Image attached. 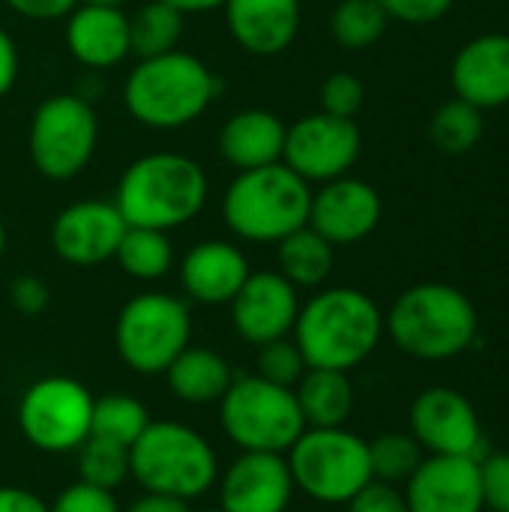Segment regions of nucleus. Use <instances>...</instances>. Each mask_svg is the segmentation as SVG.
<instances>
[{
  "instance_id": "f257e3e1",
  "label": "nucleus",
  "mask_w": 509,
  "mask_h": 512,
  "mask_svg": "<svg viewBox=\"0 0 509 512\" xmlns=\"http://www.w3.org/2000/svg\"><path fill=\"white\" fill-rule=\"evenodd\" d=\"M291 339L309 369L351 372L366 363L384 339V312L360 288H318L300 303Z\"/></svg>"
},
{
  "instance_id": "f03ea898",
  "label": "nucleus",
  "mask_w": 509,
  "mask_h": 512,
  "mask_svg": "<svg viewBox=\"0 0 509 512\" xmlns=\"http://www.w3.org/2000/svg\"><path fill=\"white\" fill-rule=\"evenodd\" d=\"M210 180L198 159L174 150H153L129 162L114 189V207L135 228L177 231L201 216Z\"/></svg>"
},
{
  "instance_id": "7ed1b4c3",
  "label": "nucleus",
  "mask_w": 509,
  "mask_h": 512,
  "mask_svg": "<svg viewBox=\"0 0 509 512\" xmlns=\"http://www.w3.org/2000/svg\"><path fill=\"white\" fill-rule=\"evenodd\" d=\"M393 345L423 363H444L465 354L480 333L474 300L447 282H417L405 288L384 315Z\"/></svg>"
},
{
  "instance_id": "20e7f679",
  "label": "nucleus",
  "mask_w": 509,
  "mask_h": 512,
  "mask_svg": "<svg viewBox=\"0 0 509 512\" xmlns=\"http://www.w3.org/2000/svg\"><path fill=\"white\" fill-rule=\"evenodd\" d=\"M219 93L213 69L189 54L168 51L141 57L123 84V105L135 123L159 132H174L195 123Z\"/></svg>"
},
{
  "instance_id": "39448f33",
  "label": "nucleus",
  "mask_w": 509,
  "mask_h": 512,
  "mask_svg": "<svg viewBox=\"0 0 509 512\" xmlns=\"http://www.w3.org/2000/svg\"><path fill=\"white\" fill-rule=\"evenodd\" d=\"M312 186L285 162L237 171L222 195V219L237 240L279 243L309 225Z\"/></svg>"
},
{
  "instance_id": "423d86ee",
  "label": "nucleus",
  "mask_w": 509,
  "mask_h": 512,
  "mask_svg": "<svg viewBox=\"0 0 509 512\" xmlns=\"http://www.w3.org/2000/svg\"><path fill=\"white\" fill-rule=\"evenodd\" d=\"M129 477L144 492L192 501L210 492L219 480L213 444L192 426L174 420H150L129 447Z\"/></svg>"
},
{
  "instance_id": "0eeeda50",
  "label": "nucleus",
  "mask_w": 509,
  "mask_h": 512,
  "mask_svg": "<svg viewBox=\"0 0 509 512\" xmlns=\"http://www.w3.org/2000/svg\"><path fill=\"white\" fill-rule=\"evenodd\" d=\"M294 489L324 507H345L372 483L369 441L345 426L306 429L285 453Z\"/></svg>"
},
{
  "instance_id": "6e6552de",
  "label": "nucleus",
  "mask_w": 509,
  "mask_h": 512,
  "mask_svg": "<svg viewBox=\"0 0 509 512\" xmlns=\"http://www.w3.org/2000/svg\"><path fill=\"white\" fill-rule=\"evenodd\" d=\"M219 420L240 453H288L306 432L297 396L291 387L270 384L264 378L240 375L219 399Z\"/></svg>"
},
{
  "instance_id": "1a4fd4ad",
  "label": "nucleus",
  "mask_w": 509,
  "mask_h": 512,
  "mask_svg": "<svg viewBox=\"0 0 509 512\" xmlns=\"http://www.w3.org/2000/svg\"><path fill=\"white\" fill-rule=\"evenodd\" d=\"M186 345H192V312L183 297L144 291L117 315L114 348L138 375H165Z\"/></svg>"
},
{
  "instance_id": "9d476101",
  "label": "nucleus",
  "mask_w": 509,
  "mask_h": 512,
  "mask_svg": "<svg viewBox=\"0 0 509 512\" xmlns=\"http://www.w3.org/2000/svg\"><path fill=\"white\" fill-rule=\"evenodd\" d=\"M99 120L81 93H54L30 117L27 153L33 168L54 183L75 180L96 156Z\"/></svg>"
},
{
  "instance_id": "9b49d317",
  "label": "nucleus",
  "mask_w": 509,
  "mask_h": 512,
  "mask_svg": "<svg viewBox=\"0 0 509 512\" xmlns=\"http://www.w3.org/2000/svg\"><path fill=\"white\" fill-rule=\"evenodd\" d=\"M93 393L66 375L33 381L18 402V429L39 453H75L90 438Z\"/></svg>"
},
{
  "instance_id": "f8f14e48",
  "label": "nucleus",
  "mask_w": 509,
  "mask_h": 512,
  "mask_svg": "<svg viewBox=\"0 0 509 512\" xmlns=\"http://www.w3.org/2000/svg\"><path fill=\"white\" fill-rule=\"evenodd\" d=\"M363 150L360 126L348 117H333L327 111H312L294 120L285 132L282 162L312 183H330L351 174Z\"/></svg>"
},
{
  "instance_id": "ddd939ff",
  "label": "nucleus",
  "mask_w": 509,
  "mask_h": 512,
  "mask_svg": "<svg viewBox=\"0 0 509 512\" xmlns=\"http://www.w3.org/2000/svg\"><path fill=\"white\" fill-rule=\"evenodd\" d=\"M408 426L426 456H483V423L471 399L453 387H429L417 393Z\"/></svg>"
},
{
  "instance_id": "4468645a",
  "label": "nucleus",
  "mask_w": 509,
  "mask_h": 512,
  "mask_svg": "<svg viewBox=\"0 0 509 512\" xmlns=\"http://www.w3.org/2000/svg\"><path fill=\"white\" fill-rule=\"evenodd\" d=\"M126 219L114 201L84 198L66 204L51 222V249L72 267H96L117 255L126 234Z\"/></svg>"
},
{
  "instance_id": "2eb2a0df",
  "label": "nucleus",
  "mask_w": 509,
  "mask_h": 512,
  "mask_svg": "<svg viewBox=\"0 0 509 512\" xmlns=\"http://www.w3.org/2000/svg\"><path fill=\"white\" fill-rule=\"evenodd\" d=\"M384 216L378 189L360 177H336L312 192L309 228L333 246H354L366 240Z\"/></svg>"
},
{
  "instance_id": "dca6fc26",
  "label": "nucleus",
  "mask_w": 509,
  "mask_h": 512,
  "mask_svg": "<svg viewBox=\"0 0 509 512\" xmlns=\"http://www.w3.org/2000/svg\"><path fill=\"white\" fill-rule=\"evenodd\" d=\"M228 306L234 333L261 348L273 339L291 336L300 312V291L279 270H258L249 273Z\"/></svg>"
},
{
  "instance_id": "f3484780",
  "label": "nucleus",
  "mask_w": 509,
  "mask_h": 512,
  "mask_svg": "<svg viewBox=\"0 0 509 512\" xmlns=\"http://www.w3.org/2000/svg\"><path fill=\"white\" fill-rule=\"evenodd\" d=\"M408 512H483L480 459L426 456L402 486Z\"/></svg>"
},
{
  "instance_id": "a211bd4d",
  "label": "nucleus",
  "mask_w": 509,
  "mask_h": 512,
  "mask_svg": "<svg viewBox=\"0 0 509 512\" xmlns=\"http://www.w3.org/2000/svg\"><path fill=\"white\" fill-rule=\"evenodd\" d=\"M294 480L282 453H240L219 477L225 512H288Z\"/></svg>"
},
{
  "instance_id": "6ab92c4d",
  "label": "nucleus",
  "mask_w": 509,
  "mask_h": 512,
  "mask_svg": "<svg viewBox=\"0 0 509 512\" xmlns=\"http://www.w3.org/2000/svg\"><path fill=\"white\" fill-rule=\"evenodd\" d=\"M456 99L480 111L509 105V33H480L468 39L450 66Z\"/></svg>"
},
{
  "instance_id": "aec40b11",
  "label": "nucleus",
  "mask_w": 509,
  "mask_h": 512,
  "mask_svg": "<svg viewBox=\"0 0 509 512\" xmlns=\"http://www.w3.org/2000/svg\"><path fill=\"white\" fill-rule=\"evenodd\" d=\"M231 39L255 57L288 51L300 33V0H225L222 6Z\"/></svg>"
},
{
  "instance_id": "412c9836",
  "label": "nucleus",
  "mask_w": 509,
  "mask_h": 512,
  "mask_svg": "<svg viewBox=\"0 0 509 512\" xmlns=\"http://www.w3.org/2000/svg\"><path fill=\"white\" fill-rule=\"evenodd\" d=\"M249 258L228 240H201L180 261V288L189 303L222 306L249 279Z\"/></svg>"
},
{
  "instance_id": "4be33fe9",
  "label": "nucleus",
  "mask_w": 509,
  "mask_h": 512,
  "mask_svg": "<svg viewBox=\"0 0 509 512\" xmlns=\"http://www.w3.org/2000/svg\"><path fill=\"white\" fill-rule=\"evenodd\" d=\"M63 21H66L63 27L66 51L72 54L75 63H81L90 72L114 69L132 54L129 15L123 9L78 3Z\"/></svg>"
},
{
  "instance_id": "5701e85b",
  "label": "nucleus",
  "mask_w": 509,
  "mask_h": 512,
  "mask_svg": "<svg viewBox=\"0 0 509 512\" xmlns=\"http://www.w3.org/2000/svg\"><path fill=\"white\" fill-rule=\"evenodd\" d=\"M285 132L288 126L282 123L279 114L267 108H243L222 123L216 147H219V156L234 171H252V168L282 162Z\"/></svg>"
},
{
  "instance_id": "b1692460",
  "label": "nucleus",
  "mask_w": 509,
  "mask_h": 512,
  "mask_svg": "<svg viewBox=\"0 0 509 512\" xmlns=\"http://www.w3.org/2000/svg\"><path fill=\"white\" fill-rule=\"evenodd\" d=\"M171 393L183 405H219L225 390L234 381L228 360L204 345H186L177 360L165 369Z\"/></svg>"
},
{
  "instance_id": "393cba45",
  "label": "nucleus",
  "mask_w": 509,
  "mask_h": 512,
  "mask_svg": "<svg viewBox=\"0 0 509 512\" xmlns=\"http://www.w3.org/2000/svg\"><path fill=\"white\" fill-rule=\"evenodd\" d=\"M306 429H336L345 426L354 411V384L348 372L336 369H306L294 387Z\"/></svg>"
},
{
  "instance_id": "a878e982",
  "label": "nucleus",
  "mask_w": 509,
  "mask_h": 512,
  "mask_svg": "<svg viewBox=\"0 0 509 512\" xmlns=\"http://www.w3.org/2000/svg\"><path fill=\"white\" fill-rule=\"evenodd\" d=\"M276 261H279V273L300 291V288H324V282L333 273L336 264V246L327 243L318 231H312L309 225L297 228L294 234H288L285 240L276 243Z\"/></svg>"
},
{
  "instance_id": "bb28decb",
  "label": "nucleus",
  "mask_w": 509,
  "mask_h": 512,
  "mask_svg": "<svg viewBox=\"0 0 509 512\" xmlns=\"http://www.w3.org/2000/svg\"><path fill=\"white\" fill-rule=\"evenodd\" d=\"M114 261L135 282H159L174 267V243L165 231L129 225L117 246Z\"/></svg>"
},
{
  "instance_id": "cd10ccee",
  "label": "nucleus",
  "mask_w": 509,
  "mask_h": 512,
  "mask_svg": "<svg viewBox=\"0 0 509 512\" xmlns=\"http://www.w3.org/2000/svg\"><path fill=\"white\" fill-rule=\"evenodd\" d=\"M183 12L162 0H147L129 15V48L132 54L141 57H156L168 54L180 45L183 36Z\"/></svg>"
},
{
  "instance_id": "c85d7f7f",
  "label": "nucleus",
  "mask_w": 509,
  "mask_h": 512,
  "mask_svg": "<svg viewBox=\"0 0 509 512\" xmlns=\"http://www.w3.org/2000/svg\"><path fill=\"white\" fill-rule=\"evenodd\" d=\"M147 426H150V411L141 399L129 393H108L102 399H93L90 435L114 441L129 450Z\"/></svg>"
},
{
  "instance_id": "c756f323",
  "label": "nucleus",
  "mask_w": 509,
  "mask_h": 512,
  "mask_svg": "<svg viewBox=\"0 0 509 512\" xmlns=\"http://www.w3.org/2000/svg\"><path fill=\"white\" fill-rule=\"evenodd\" d=\"M387 12L378 0H339L330 15L333 39L348 51H366L387 33Z\"/></svg>"
},
{
  "instance_id": "7c9ffc66",
  "label": "nucleus",
  "mask_w": 509,
  "mask_h": 512,
  "mask_svg": "<svg viewBox=\"0 0 509 512\" xmlns=\"http://www.w3.org/2000/svg\"><path fill=\"white\" fill-rule=\"evenodd\" d=\"M483 111L474 108L471 102H462V99H450L444 102L435 117H432V141L441 153H450V156H462V153H471L480 138H483Z\"/></svg>"
},
{
  "instance_id": "2f4dec72",
  "label": "nucleus",
  "mask_w": 509,
  "mask_h": 512,
  "mask_svg": "<svg viewBox=\"0 0 509 512\" xmlns=\"http://www.w3.org/2000/svg\"><path fill=\"white\" fill-rule=\"evenodd\" d=\"M423 459H426V453L411 432H387V435H378L375 441H369L372 480H378V483L405 486Z\"/></svg>"
},
{
  "instance_id": "473e14b6",
  "label": "nucleus",
  "mask_w": 509,
  "mask_h": 512,
  "mask_svg": "<svg viewBox=\"0 0 509 512\" xmlns=\"http://www.w3.org/2000/svg\"><path fill=\"white\" fill-rule=\"evenodd\" d=\"M75 453H78L81 483L114 492L117 486H123L129 480V450L126 447L90 435Z\"/></svg>"
},
{
  "instance_id": "72a5a7b5",
  "label": "nucleus",
  "mask_w": 509,
  "mask_h": 512,
  "mask_svg": "<svg viewBox=\"0 0 509 512\" xmlns=\"http://www.w3.org/2000/svg\"><path fill=\"white\" fill-rule=\"evenodd\" d=\"M306 357L303 351L297 348V342L291 336L285 339H273L267 345L258 348V357H255V375L270 381V384H279V387H297V381L306 375Z\"/></svg>"
},
{
  "instance_id": "f704fd0d",
  "label": "nucleus",
  "mask_w": 509,
  "mask_h": 512,
  "mask_svg": "<svg viewBox=\"0 0 509 512\" xmlns=\"http://www.w3.org/2000/svg\"><path fill=\"white\" fill-rule=\"evenodd\" d=\"M366 102V87L354 72H333L321 84V111L354 120Z\"/></svg>"
},
{
  "instance_id": "c9c22d12",
  "label": "nucleus",
  "mask_w": 509,
  "mask_h": 512,
  "mask_svg": "<svg viewBox=\"0 0 509 512\" xmlns=\"http://www.w3.org/2000/svg\"><path fill=\"white\" fill-rule=\"evenodd\" d=\"M48 510L51 512H123L120 510V504H117V498H114V492H108V489H96V486H87V483H72V486H66L57 498H54V504H48Z\"/></svg>"
},
{
  "instance_id": "e433bc0d",
  "label": "nucleus",
  "mask_w": 509,
  "mask_h": 512,
  "mask_svg": "<svg viewBox=\"0 0 509 512\" xmlns=\"http://www.w3.org/2000/svg\"><path fill=\"white\" fill-rule=\"evenodd\" d=\"M480 483L486 510L509 512V453L480 456Z\"/></svg>"
},
{
  "instance_id": "4c0bfd02",
  "label": "nucleus",
  "mask_w": 509,
  "mask_h": 512,
  "mask_svg": "<svg viewBox=\"0 0 509 512\" xmlns=\"http://www.w3.org/2000/svg\"><path fill=\"white\" fill-rule=\"evenodd\" d=\"M387 12L390 21H402V24H435L441 21L456 0H378Z\"/></svg>"
},
{
  "instance_id": "58836bf2",
  "label": "nucleus",
  "mask_w": 509,
  "mask_h": 512,
  "mask_svg": "<svg viewBox=\"0 0 509 512\" xmlns=\"http://www.w3.org/2000/svg\"><path fill=\"white\" fill-rule=\"evenodd\" d=\"M345 507L348 512H408L402 489L390 486V483H378V480H372L366 489H360Z\"/></svg>"
},
{
  "instance_id": "ea45409f",
  "label": "nucleus",
  "mask_w": 509,
  "mask_h": 512,
  "mask_svg": "<svg viewBox=\"0 0 509 512\" xmlns=\"http://www.w3.org/2000/svg\"><path fill=\"white\" fill-rule=\"evenodd\" d=\"M9 300L21 315H42L48 309V303H51V291H48L45 279H39L33 273H24V276L12 279Z\"/></svg>"
},
{
  "instance_id": "a19ab883",
  "label": "nucleus",
  "mask_w": 509,
  "mask_h": 512,
  "mask_svg": "<svg viewBox=\"0 0 509 512\" xmlns=\"http://www.w3.org/2000/svg\"><path fill=\"white\" fill-rule=\"evenodd\" d=\"M15 15L30 21H57L66 18L81 0H3Z\"/></svg>"
},
{
  "instance_id": "79ce46f5",
  "label": "nucleus",
  "mask_w": 509,
  "mask_h": 512,
  "mask_svg": "<svg viewBox=\"0 0 509 512\" xmlns=\"http://www.w3.org/2000/svg\"><path fill=\"white\" fill-rule=\"evenodd\" d=\"M0 512H51L48 504L21 486H0Z\"/></svg>"
},
{
  "instance_id": "37998d69",
  "label": "nucleus",
  "mask_w": 509,
  "mask_h": 512,
  "mask_svg": "<svg viewBox=\"0 0 509 512\" xmlns=\"http://www.w3.org/2000/svg\"><path fill=\"white\" fill-rule=\"evenodd\" d=\"M15 78H18V48L15 39L0 27V96L12 90Z\"/></svg>"
},
{
  "instance_id": "c03bdc74",
  "label": "nucleus",
  "mask_w": 509,
  "mask_h": 512,
  "mask_svg": "<svg viewBox=\"0 0 509 512\" xmlns=\"http://www.w3.org/2000/svg\"><path fill=\"white\" fill-rule=\"evenodd\" d=\"M126 512H189V504L180 498H168V495H156V492H144L138 501L129 504Z\"/></svg>"
},
{
  "instance_id": "a18cd8bd",
  "label": "nucleus",
  "mask_w": 509,
  "mask_h": 512,
  "mask_svg": "<svg viewBox=\"0 0 509 512\" xmlns=\"http://www.w3.org/2000/svg\"><path fill=\"white\" fill-rule=\"evenodd\" d=\"M162 3L174 6L183 15H192V12L201 15V12H213V9H222L225 6V0H162Z\"/></svg>"
},
{
  "instance_id": "49530a36",
  "label": "nucleus",
  "mask_w": 509,
  "mask_h": 512,
  "mask_svg": "<svg viewBox=\"0 0 509 512\" xmlns=\"http://www.w3.org/2000/svg\"><path fill=\"white\" fill-rule=\"evenodd\" d=\"M81 3H90V6H108V9H123L126 0H81Z\"/></svg>"
},
{
  "instance_id": "de8ad7c7",
  "label": "nucleus",
  "mask_w": 509,
  "mask_h": 512,
  "mask_svg": "<svg viewBox=\"0 0 509 512\" xmlns=\"http://www.w3.org/2000/svg\"><path fill=\"white\" fill-rule=\"evenodd\" d=\"M3 255H6V228L0 222V261H3Z\"/></svg>"
},
{
  "instance_id": "09e8293b",
  "label": "nucleus",
  "mask_w": 509,
  "mask_h": 512,
  "mask_svg": "<svg viewBox=\"0 0 509 512\" xmlns=\"http://www.w3.org/2000/svg\"><path fill=\"white\" fill-rule=\"evenodd\" d=\"M201 512H225L222 507H213V510H201Z\"/></svg>"
}]
</instances>
